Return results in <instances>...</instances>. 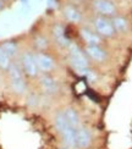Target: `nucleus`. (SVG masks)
Masks as SVG:
<instances>
[{
    "instance_id": "1",
    "label": "nucleus",
    "mask_w": 132,
    "mask_h": 149,
    "mask_svg": "<svg viewBox=\"0 0 132 149\" xmlns=\"http://www.w3.org/2000/svg\"><path fill=\"white\" fill-rule=\"evenodd\" d=\"M8 71H9L10 84H11L12 91H14L16 94H23V93L26 92L27 84H26V81H24V77H23L22 67L16 63H11Z\"/></svg>"
},
{
    "instance_id": "2",
    "label": "nucleus",
    "mask_w": 132,
    "mask_h": 149,
    "mask_svg": "<svg viewBox=\"0 0 132 149\" xmlns=\"http://www.w3.org/2000/svg\"><path fill=\"white\" fill-rule=\"evenodd\" d=\"M68 47H70V63H71L72 67L77 72L85 73L89 69V63H88L87 56L77 44L71 43Z\"/></svg>"
},
{
    "instance_id": "3",
    "label": "nucleus",
    "mask_w": 132,
    "mask_h": 149,
    "mask_svg": "<svg viewBox=\"0 0 132 149\" xmlns=\"http://www.w3.org/2000/svg\"><path fill=\"white\" fill-rule=\"evenodd\" d=\"M93 26L96 32L102 36V37H112L115 33V29L112 27V23L111 20H109L108 17H104V16H97L96 18L93 20Z\"/></svg>"
},
{
    "instance_id": "4",
    "label": "nucleus",
    "mask_w": 132,
    "mask_h": 149,
    "mask_svg": "<svg viewBox=\"0 0 132 149\" xmlns=\"http://www.w3.org/2000/svg\"><path fill=\"white\" fill-rule=\"evenodd\" d=\"M92 6L99 16L114 17L116 14V5L111 0H92Z\"/></svg>"
},
{
    "instance_id": "5",
    "label": "nucleus",
    "mask_w": 132,
    "mask_h": 149,
    "mask_svg": "<svg viewBox=\"0 0 132 149\" xmlns=\"http://www.w3.org/2000/svg\"><path fill=\"white\" fill-rule=\"evenodd\" d=\"M21 67L22 71L29 77H36L38 74V66H37L34 54L24 52L21 56Z\"/></svg>"
},
{
    "instance_id": "6",
    "label": "nucleus",
    "mask_w": 132,
    "mask_h": 149,
    "mask_svg": "<svg viewBox=\"0 0 132 149\" xmlns=\"http://www.w3.org/2000/svg\"><path fill=\"white\" fill-rule=\"evenodd\" d=\"M34 59H36L37 66H38V70H41L42 72L48 73L52 70H54V67H55L54 59L50 56V55H48L47 53H44V52L36 53Z\"/></svg>"
},
{
    "instance_id": "7",
    "label": "nucleus",
    "mask_w": 132,
    "mask_h": 149,
    "mask_svg": "<svg viewBox=\"0 0 132 149\" xmlns=\"http://www.w3.org/2000/svg\"><path fill=\"white\" fill-rule=\"evenodd\" d=\"M92 143V136L89 131L82 126L76 128V147L80 149H86Z\"/></svg>"
},
{
    "instance_id": "8",
    "label": "nucleus",
    "mask_w": 132,
    "mask_h": 149,
    "mask_svg": "<svg viewBox=\"0 0 132 149\" xmlns=\"http://www.w3.org/2000/svg\"><path fill=\"white\" fill-rule=\"evenodd\" d=\"M39 83H41L42 89L45 93H48V94H55V93H58V91H59L58 81L47 73H44L39 78Z\"/></svg>"
},
{
    "instance_id": "9",
    "label": "nucleus",
    "mask_w": 132,
    "mask_h": 149,
    "mask_svg": "<svg viewBox=\"0 0 132 149\" xmlns=\"http://www.w3.org/2000/svg\"><path fill=\"white\" fill-rule=\"evenodd\" d=\"M52 33H53L54 40L58 43L59 45H61V47H68L71 44L70 39H68L67 36H66V31H65V28H64L62 24L55 23L53 26V28H52Z\"/></svg>"
},
{
    "instance_id": "10",
    "label": "nucleus",
    "mask_w": 132,
    "mask_h": 149,
    "mask_svg": "<svg viewBox=\"0 0 132 149\" xmlns=\"http://www.w3.org/2000/svg\"><path fill=\"white\" fill-rule=\"evenodd\" d=\"M86 53L92 60L97 63H104L108 58V54L100 45H86Z\"/></svg>"
},
{
    "instance_id": "11",
    "label": "nucleus",
    "mask_w": 132,
    "mask_h": 149,
    "mask_svg": "<svg viewBox=\"0 0 132 149\" xmlns=\"http://www.w3.org/2000/svg\"><path fill=\"white\" fill-rule=\"evenodd\" d=\"M80 34L82 37V39L87 43V45H100V43H102L100 36L97 32H94V31L87 28V27L81 28Z\"/></svg>"
},
{
    "instance_id": "12",
    "label": "nucleus",
    "mask_w": 132,
    "mask_h": 149,
    "mask_svg": "<svg viewBox=\"0 0 132 149\" xmlns=\"http://www.w3.org/2000/svg\"><path fill=\"white\" fill-rule=\"evenodd\" d=\"M62 12H64V16L66 20L72 23H78L82 20V14H81L80 10L72 4H67L64 8V10H62Z\"/></svg>"
},
{
    "instance_id": "13",
    "label": "nucleus",
    "mask_w": 132,
    "mask_h": 149,
    "mask_svg": "<svg viewBox=\"0 0 132 149\" xmlns=\"http://www.w3.org/2000/svg\"><path fill=\"white\" fill-rule=\"evenodd\" d=\"M60 134H61L62 142H64L67 148L76 147V128L70 126L68 128H66L65 131H62Z\"/></svg>"
},
{
    "instance_id": "14",
    "label": "nucleus",
    "mask_w": 132,
    "mask_h": 149,
    "mask_svg": "<svg viewBox=\"0 0 132 149\" xmlns=\"http://www.w3.org/2000/svg\"><path fill=\"white\" fill-rule=\"evenodd\" d=\"M111 23H112V27H114L115 32H119V33H125L127 32L129 29V22L125 17L122 16H114L111 20Z\"/></svg>"
},
{
    "instance_id": "15",
    "label": "nucleus",
    "mask_w": 132,
    "mask_h": 149,
    "mask_svg": "<svg viewBox=\"0 0 132 149\" xmlns=\"http://www.w3.org/2000/svg\"><path fill=\"white\" fill-rule=\"evenodd\" d=\"M64 114L67 122L70 123V126L73 128H77L80 126V115L73 108H66L64 110Z\"/></svg>"
},
{
    "instance_id": "16",
    "label": "nucleus",
    "mask_w": 132,
    "mask_h": 149,
    "mask_svg": "<svg viewBox=\"0 0 132 149\" xmlns=\"http://www.w3.org/2000/svg\"><path fill=\"white\" fill-rule=\"evenodd\" d=\"M54 123H55V128L61 133L62 131H65L66 128L70 127V123L67 122L66 117L64 111H59L58 114L55 115V119H54Z\"/></svg>"
},
{
    "instance_id": "17",
    "label": "nucleus",
    "mask_w": 132,
    "mask_h": 149,
    "mask_svg": "<svg viewBox=\"0 0 132 149\" xmlns=\"http://www.w3.org/2000/svg\"><path fill=\"white\" fill-rule=\"evenodd\" d=\"M4 52L9 55L10 58H14L15 55L17 54V50H18V47H17V43H15L14 40H8V42H4L1 45Z\"/></svg>"
},
{
    "instance_id": "18",
    "label": "nucleus",
    "mask_w": 132,
    "mask_h": 149,
    "mask_svg": "<svg viewBox=\"0 0 132 149\" xmlns=\"http://www.w3.org/2000/svg\"><path fill=\"white\" fill-rule=\"evenodd\" d=\"M10 60H11V58L4 52V49L0 47V69L4 70V71L9 70V67L11 65V61Z\"/></svg>"
},
{
    "instance_id": "19",
    "label": "nucleus",
    "mask_w": 132,
    "mask_h": 149,
    "mask_svg": "<svg viewBox=\"0 0 132 149\" xmlns=\"http://www.w3.org/2000/svg\"><path fill=\"white\" fill-rule=\"evenodd\" d=\"M34 44H36L37 48L39 49V50H44V49L48 48L49 42H48V39L45 38V37H43V36H37L36 39H34Z\"/></svg>"
},
{
    "instance_id": "20",
    "label": "nucleus",
    "mask_w": 132,
    "mask_h": 149,
    "mask_svg": "<svg viewBox=\"0 0 132 149\" xmlns=\"http://www.w3.org/2000/svg\"><path fill=\"white\" fill-rule=\"evenodd\" d=\"M83 74L87 77L88 81H91V82H94V81H96V78H97V76H96V73H94V71H92L91 69H88Z\"/></svg>"
},
{
    "instance_id": "21",
    "label": "nucleus",
    "mask_w": 132,
    "mask_h": 149,
    "mask_svg": "<svg viewBox=\"0 0 132 149\" xmlns=\"http://www.w3.org/2000/svg\"><path fill=\"white\" fill-rule=\"evenodd\" d=\"M4 6H5V4H4V0H0V11H1V10L4 9Z\"/></svg>"
},
{
    "instance_id": "22",
    "label": "nucleus",
    "mask_w": 132,
    "mask_h": 149,
    "mask_svg": "<svg viewBox=\"0 0 132 149\" xmlns=\"http://www.w3.org/2000/svg\"><path fill=\"white\" fill-rule=\"evenodd\" d=\"M53 3H54V0H48V6H49V8H50V6H53V5H54Z\"/></svg>"
},
{
    "instance_id": "23",
    "label": "nucleus",
    "mask_w": 132,
    "mask_h": 149,
    "mask_svg": "<svg viewBox=\"0 0 132 149\" xmlns=\"http://www.w3.org/2000/svg\"><path fill=\"white\" fill-rule=\"evenodd\" d=\"M27 1H28V0H21V3H22V4H26Z\"/></svg>"
},
{
    "instance_id": "24",
    "label": "nucleus",
    "mask_w": 132,
    "mask_h": 149,
    "mask_svg": "<svg viewBox=\"0 0 132 149\" xmlns=\"http://www.w3.org/2000/svg\"><path fill=\"white\" fill-rule=\"evenodd\" d=\"M60 149H66V148H60Z\"/></svg>"
}]
</instances>
